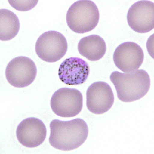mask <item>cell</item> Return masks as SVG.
I'll use <instances>...</instances> for the list:
<instances>
[{
  "label": "cell",
  "mask_w": 154,
  "mask_h": 154,
  "mask_svg": "<svg viewBox=\"0 0 154 154\" xmlns=\"http://www.w3.org/2000/svg\"><path fill=\"white\" fill-rule=\"evenodd\" d=\"M51 106L53 112L58 116L74 117L82 109V94L75 88H62L53 94Z\"/></svg>",
  "instance_id": "5b68a950"
},
{
  "label": "cell",
  "mask_w": 154,
  "mask_h": 154,
  "mask_svg": "<svg viewBox=\"0 0 154 154\" xmlns=\"http://www.w3.org/2000/svg\"><path fill=\"white\" fill-rule=\"evenodd\" d=\"M144 53L141 48L134 42H126L116 49L113 60L116 66L125 73L136 72L144 60Z\"/></svg>",
  "instance_id": "9c48e42d"
},
{
  "label": "cell",
  "mask_w": 154,
  "mask_h": 154,
  "mask_svg": "<svg viewBox=\"0 0 154 154\" xmlns=\"http://www.w3.org/2000/svg\"><path fill=\"white\" fill-rule=\"evenodd\" d=\"M100 18L98 7L89 0L78 1L68 9L66 14L68 26L75 33H86L96 27Z\"/></svg>",
  "instance_id": "3957f363"
},
{
  "label": "cell",
  "mask_w": 154,
  "mask_h": 154,
  "mask_svg": "<svg viewBox=\"0 0 154 154\" xmlns=\"http://www.w3.org/2000/svg\"><path fill=\"white\" fill-rule=\"evenodd\" d=\"M35 63L26 57H18L11 60L5 70L7 81L12 86L23 88L33 82L37 75Z\"/></svg>",
  "instance_id": "8992f818"
},
{
  "label": "cell",
  "mask_w": 154,
  "mask_h": 154,
  "mask_svg": "<svg viewBox=\"0 0 154 154\" xmlns=\"http://www.w3.org/2000/svg\"><path fill=\"white\" fill-rule=\"evenodd\" d=\"M19 18L8 9L0 10V40H11L18 35L20 29Z\"/></svg>",
  "instance_id": "4fadbf2b"
},
{
  "label": "cell",
  "mask_w": 154,
  "mask_h": 154,
  "mask_svg": "<svg viewBox=\"0 0 154 154\" xmlns=\"http://www.w3.org/2000/svg\"><path fill=\"white\" fill-rule=\"evenodd\" d=\"M49 143L55 149L70 151L84 143L88 135V127L80 118L61 121L55 119L50 123Z\"/></svg>",
  "instance_id": "6da1fadb"
},
{
  "label": "cell",
  "mask_w": 154,
  "mask_h": 154,
  "mask_svg": "<svg viewBox=\"0 0 154 154\" xmlns=\"http://www.w3.org/2000/svg\"><path fill=\"white\" fill-rule=\"evenodd\" d=\"M80 54L91 61H96L104 56L106 51L105 41L96 35L81 38L78 45Z\"/></svg>",
  "instance_id": "7c38bea8"
},
{
  "label": "cell",
  "mask_w": 154,
  "mask_h": 154,
  "mask_svg": "<svg viewBox=\"0 0 154 154\" xmlns=\"http://www.w3.org/2000/svg\"><path fill=\"white\" fill-rule=\"evenodd\" d=\"M9 4L18 11H29L35 7L38 1H9Z\"/></svg>",
  "instance_id": "5bb4252c"
},
{
  "label": "cell",
  "mask_w": 154,
  "mask_h": 154,
  "mask_svg": "<svg viewBox=\"0 0 154 154\" xmlns=\"http://www.w3.org/2000/svg\"><path fill=\"white\" fill-rule=\"evenodd\" d=\"M89 74V67L84 60L77 57L65 59L59 68V77L62 82L69 85L84 83Z\"/></svg>",
  "instance_id": "8fae6325"
},
{
  "label": "cell",
  "mask_w": 154,
  "mask_h": 154,
  "mask_svg": "<svg viewBox=\"0 0 154 154\" xmlns=\"http://www.w3.org/2000/svg\"><path fill=\"white\" fill-rule=\"evenodd\" d=\"M68 48L65 37L59 32L48 31L37 40L35 52L41 59L48 63L59 61L65 56Z\"/></svg>",
  "instance_id": "277c9868"
},
{
  "label": "cell",
  "mask_w": 154,
  "mask_h": 154,
  "mask_svg": "<svg viewBox=\"0 0 154 154\" xmlns=\"http://www.w3.org/2000/svg\"><path fill=\"white\" fill-rule=\"evenodd\" d=\"M114 102V93L110 85L106 83L98 81L88 88L86 106L93 114H104L111 109Z\"/></svg>",
  "instance_id": "ba28073f"
},
{
  "label": "cell",
  "mask_w": 154,
  "mask_h": 154,
  "mask_svg": "<svg viewBox=\"0 0 154 154\" xmlns=\"http://www.w3.org/2000/svg\"><path fill=\"white\" fill-rule=\"evenodd\" d=\"M127 21L134 31L149 32L154 28V4L149 1H139L130 7Z\"/></svg>",
  "instance_id": "52a82bcc"
},
{
  "label": "cell",
  "mask_w": 154,
  "mask_h": 154,
  "mask_svg": "<svg viewBox=\"0 0 154 154\" xmlns=\"http://www.w3.org/2000/svg\"><path fill=\"white\" fill-rule=\"evenodd\" d=\"M115 87L118 98L124 102L139 100L147 94L151 86V79L145 70H138L131 73L115 71L110 75Z\"/></svg>",
  "instance_id": "7a4b0ae2"
},
{
  "label": "cell",
  "mask_w": 154,
  "mask_h": 154,
  "mask_svg": "<svg viewBox=\"0 0 154 154\" xmlns=\"http://www.w3.org/2000/svg\"><path fill=\"white\" fill-rule=\"evenodd\" d=\"M16 135L22 145L33 148L43 143L47 135V130L44 123L40 119L28 118L20 123Z\"/></svg>",
  "instance_id": "30bf717a"
}]
</instances>
